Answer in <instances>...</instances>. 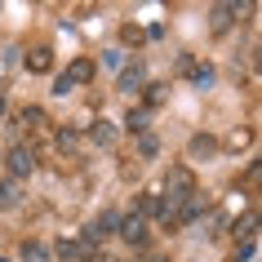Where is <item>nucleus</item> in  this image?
Listing matches in <instances>:
<instances>
[{
    "label": "nucleus",
    "mask_w": 262,
    "mask_h": 262,
    "mask_svg": "<svg viewBox=\"0 0 262 262\" xmlns=\"http://www.w3.org/2000/svg\"><path fill=\"white\" fill-rule=\"evenodd\" d=\"M191 195H195V173L187 165H169L165 187H160V222L173 227V222H178V209L187 205Z\"/></svg>",
    "instance_id": "obj_1"
},
{
    "label": "nucleus",
    "mask_w": 262,
    "mask_h": 262,
    "mask_svg": "<svg viewBox=\"0 0 262 262\" xmlns=\"http://www.w3.org/2000/svg\"><path fill=\"white\" fill-rule=\"evenodd\" d=\"M240 14H249V5H240V0H231V5H213V9H209V27H213V31H227Z\"/></svg>",
    "instance_id": "obj_2"
},
{
    "label": "nucleus",
    "mask_w": 262,
    "mask_h": 262,
    "mask_svg": "<svg viewBox=\"0 0 262 262\" xmlns=\"http://www.w3.org/2000/svg\"><path fill=\"white\" fill-rule=\"evenodd\" d=\"M9 173L14 178H31L36 173V151L31 147H9Z\"/></svg>",
    "instance_id": "obj_3"
},
{
    "label": "nucleus",
    "mask_w": 262,
    "mask_h": 262,
    "mask_svg": "<svg viewBox=\"0 0 262 262\" xmlns=\"http://www.w3.org/2000/svg\"><path fill=\"white\" fill-rule=\"evenodd\" d=\"M116 227H120V213H98V218L84 227V245H98V240H102V235H111Z\"/></svg>",
    "instance_id": "obj_4"
},
{
    "label": "nucleus",
    "mask_w": 262,
    "mask_h": 262,
    "mask_svg": "<svg viewBox=\"0 0 262 262\" xmlns=\"http://www.w3.org/2000/svg\"><path fill=\"white\" fill-rule=\"evenodd\" d=\"M116 231L124 235V240H129V245H147V218H138V213H129V218H120V227H116Z\"/></svg>",
    "instance_id": "obj_5"
},
{
    "label": "nucleus",
    "mask_w": 262,
    "mask_h": 262,
    "mask_svg": "<svg viewBox=\"0 0 262 262\" xmlns=\"http://www.w3.org/2000/svg\"><path fill=\"white\" fill-rule=\"evenodd\" d=\"M142 84H147V67H142V62H129V67L120 71V94H138Z\"/></svg>",
    "instance_id": "obj_6"
},
{
    "label": "nucleus",
    "mask_w": 262,
    "mask_h": 262,
    "mask_svg": "<svg viewBox=\"0 0 262 262\" xmlns=\"http://www.w3.org/2000/svg\"><path fill=\"white\" fill-rule=\"evenodd\" d=\"M62 76H67V80H71V89H76V84H89V80H94V76H98V67L89 62V58H76V62H71L67 71H62Z\"/></svg>",
    "instance_id": "obj_7"
},
{
    "label": "nucleus",
    "mask_w": 262,
    "mask_h": 262,
    "mask_svg": "<svg viewBox=\"0 0 262 262\" xmlns=\"http://www.w3.org/2000/svg\"><path fill=\"white\" fill-rule=\"evenodd\" d=\"M58 253H62V262H94V245H84V240H71Z\"/></svg>",
    "instance_id": "obj_8"
},
{
    "label": "nucleus",
    "mask_w": 262,
    "mask_h": 262,
    "mask_svg": "<svg viewBox=\"0 0 262 262\" xmlns=\"http://www.w3.org/2000/svg\"><path fill=\"white\" fill-rule=\"evenodd\" d=\"M187 151H191V156H195V160H200V156H213V151H218V142L209 138V134H195V138H191V142H187Z\"/></svg>",
    "instance_id": "obj_9"
},
{
    "label": "nucleus",
    "mask_w": 262,
    "mask_h": 262,
    "mask_svg": "<svg viewBox=\"0 0 262 262\" xmlns=\"http://www.w3.org/2000/svg\"><path fill=\"white\" fill-rule=\"evenodd\" d=\"M89 138H94L98 147H111V142H116V129H111V120H94V129H89Z\"/></svg>",
    "instance_id": "obj_10"
},
{
    "label": "nucleus",
    "mask_w": 262,
    "mask_h": 262,
    "mask_svg": "<svg viewBox=\"0 0 262 262\" xmlns=\"http://www.w3.org/2000/svg\"><path fill=\"white\" fill-rule=\"evenodd\" d=\"M23 262H54V253H49L45 245H36V240H31V245H23Z\"/></svg>",
    "instance_id": "obj_11"
},
{
    "label": "nucleus",
    "mask_w": 262,
    "mask_h": 262,
    "mask_svg": "<svg viewBox=\"0 0 262 262\" xmlns=\"http://www.w3.org/2000/svg\"><path fill=\"white\" fill-rule=\"evenodd\" d=\"M27 67H31V71H49V67H54V58H49V49H31Z\"/></svg>",
    "instance_id": "obj_12"
},
{
    "label": "nucleus",
    "mask_w": 262,
    "mask_h": 262,
    "mask_svg": "<svg viewBox=\"0 0 262 262\" xmlns=\"http://www.w3.org/2000/svg\"><path fill=\"white\" fill-rule=\"evenodd\" d=\"M138 218H160V195H142V205H138Z\"/></svg>",
    "instance_id": "obj_13"
},
{
    "label": "nucleus",
    "mask_w": 262,
    "mask_h": 262,
    "mask_svg": "<svg viewBox=\"0 0 262 262\" xmlns=\"http://www.w3.org/2000/svg\"><path fill=\"white\" fill-rule=\"evenodd\" d=\"M156 151H160V142H156L151 134H138V156H142V160H151Z\"/></svg>",
    "instance_id": "obj_14"
},
{
    "label": "nucleus",
    "mask_w": 262,
    "mask_h": 262,
    "mask_svg": "<svg viewBox=\"0 0 262 262\" xmlns=\"http://www.w3.org/2000/svg\"><path fill=\"white\" fill-rule=\"evenodd\" d=\"M124 129H129V134H147V111H129Z\"/></svg>",
    "instance_id": "obj_15"
},
{
    "label": "nucleus",
    "mask_w": 262,
    "mask_h": 262,
    "mask_svg": "<svg viewBox=\"0 0 262 262\" xmlns=\"http://www.w3.org/2000/svg\"><path fill=\"white\" fill-rule=\"evenodd\" d=\"M14 200H18V187L14 182H0V209H14Z\"/></svg>",
    "instance_id": "obj_16"
},
{
    "label": "nucleus",
    "mask_w": 262,
    "mask_h": 262,
    "mask_svg": "<svg viewBox=\"0 0 262 262\" xmlns=\"http://www.w3.org/2000/svg\"><path fill=\"white\" fill-rule=\"evenodd\" d=\"M102 62H107V67H120V71H124V49H107V54H102Z\"/></svg>",
    "instance_id": "obj_17"
},
{
    "label": "nucleus",
    "mask_w": 262,
    "mask_h": 262,
    "mask_svg": "<svg viewBox=\"0 0 262 262\" xmlns=\"http://www.w3.org/2000/svg\"><path fill=\"white\" fill-rule=\"evenodd\" d=\"M191 80L200 84V89H205V84L213 80V67H191Z\"/></svg>",
    "instance_id": "obj_18"
},
{
    "label": "nucleus",
    "mask_w": 262,
    "mask_h": 262,
    "mask_svg": "<svg viewBox=\"0 0 262 262\" xmlns=\"http://www.w3.org/2000/svg\"><path fill=\"white\" fill-rule=\"evenodd\" d=\"M249 187H262V160H258L253 169H249Z\"/></svg>",
    "instance_id": "obj_19"
},
{
    "label": "nucleus",
    "mask_w": 262,
    "mask_h": 262,
    "mask_svg": "<svg viewBox=\"0 0 262 262\" xmlns=\"http://www.w3.org/2000/svg\"><path fill=\"white\" fill-rule=\"evenodd\" d=\"M253 67H258V71H262V49H258V58H253Z\"/></svg>",
    "instance_id": "obj_20"
},
{
    "label": "nucleus",
    "mask_w": 262,
    "mask_h": 262,
    "mask_svg": "<svg viewBox=\"0 0 262 262\" xmlns=\"http://www.w3.org/2000/svg\"><path fill=\"white\" fill-rule=\"evenodd\" d=\"M151 262H169V258H151Z\"/></svg>",
    "instance_id": "obj_21"
},
{
    "label": "nucleus",
    "mask_w": 262,
    "mask_h": 262,
    "mask_svg": "<svg viewBox=\"0 0 262 262\" xmlns=\"http://www.w3.org/2000/svg\"><path fill=\"white\" fill-rule=\"evenodd\" d=\"M94 262H111V258H94Z\"/></svg>",
    "instance_id": "obj_22"
},
{
    "label": "nucleus",
    "mask_w": 262,
    "mask_h": 262,
    "mask_svg": "<svg viewBox=\"0 0 262 262\" xmlns=\"http://www.w3.org/2000/svg\"><path fill=\"white\" fill-rule=\"evenodd\" d=\"M0 262H5V258H0Z\"/></svg>",
    "instance_id": "obj_23"
}]
</instances>
